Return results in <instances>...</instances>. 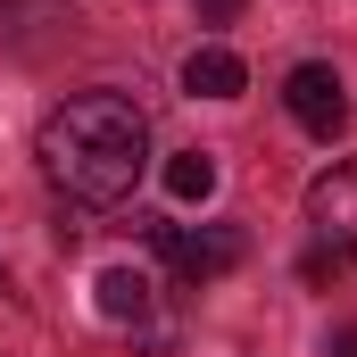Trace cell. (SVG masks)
<instances>
[{
	"mask_svg": "<svg viewBox=\"0 0 357 357\" xmlns=\"http://www.w3.org/2000/svg\"><path fill=\"white\" fill-rule=\"evenodd\" d=\"M33 158H42V175H50L59 199L116 208V199H133V183L150 167V125H142V108L125 91H75V100H59L42 116Z\"/></svg>",
	"mask_w": 357,
	"mask_h": 357,
	"instance_id": "1",
	"label": "cell"
},
{
	"mask_svg": "<svg viewBox=\"0 0 357 357\" xmlns=\"http://www.w3.org/2000/svg\"><path fill=\"white\" fill-rule=\"evenodd\" d=\"M158 258L175 266V282H225V274L250 258V241H241V225H158Z\"/></svg>",
	"mask_w": 357,
	"mask_h": 357,
	"instance_id": "2",
	"label": "cell"
},
{
	"mask_svg": "<svg viewBox=\"0 0 357 357\" xmlns=\"http://www.w3.org/2000/svg\"><path fill=\"white\" fill-rule=\"evenodd\" d=\"M282 108H291L316 142H333V133L349 125V84H341L333 67H316V59H307V67H291V75H282Z\"/></svg>",
	"mask_w": 357,
	"mask_h": 357,
	"instance_id": "3",
	"label": "cell"
},
{
	"mask_svg": "<svg viewBox=\"0 0 357 357\" xmlns=\"http://www.w3.org/2000/svg\"><path fill=\"white\" fill-rule=\"evenodd\" d=\"M307 225H316V241L357 250V167H333L307 183Z\"/></svg>",
	"mask_w": 357,
	"mask_h": 357,
	"instance_id": "4",
	"label": "cell"
},
{
	"mask_svg": "<svg viewBox=\"0 0 357 357\" xmlns=\"http://www.w3.org/2000/svg\"><path fill=\"white\" fill-rule=\"evenodd\" d=\"M91 291H100V316H108V324H133V333H142L150 307H158V291H150V274H142V266H108Z\"/></svg>",
	"mask_w": 357,
	"mask_h": 357,
	"instance_id": "5",
	"label": "cell"
},
{
	"mask_svg": "<svg viewBox=\"0 0 357 357\" xmlns=\"http://www.w3.org/2000/svg\"><path fill=\"white\" fill-rule=\"evenodd\" d=\"M241 84H250V67H241L225 42H199V50L183 59V91H199V100H241Z\"/></svg>",
	"mask_w": 357,
	"mask_h": 357,
	"instance_id": "6",
	"label": "cell"
},
{
	"mask_svg": "<svg viewBox=\"0 0 357 357\" xmlns=\"http://www.w3.org/2000/svg\"><path fill=\"white\" fill-rule=\"evenodd\" d=\"M167 191H175L183 208H191V199H208V191H216V158H208V150H183V158H167Z\"/></svg>",
	"mask_w": 357,
	"mask_h": 357,
	"instance_id": "7",
	"label": "cell"
},
{
	"mask_svg": "<svg viewBox=\"0 0 357 357\" xmlns=\"http://www.w3.org/2000/svg\"><path fill=\"white\" fill-rule=\"evenodd\" d=\"M341 266H349V250H333V241H316V250L299 258V274H307V282H333Z\"/></svg>",
	"mask_w": 357,
	"mask_h": 357,
	"instance_id": "8",
	"label": "cell"
},
{
	"mask_svg": "<svg viewBox=\"0 0 357 357\" xmlns=\"http://www.w3.org/2000/svg\"><path fill=\"white\" fill-rule=\"evenodd\" d=\"M199 17H208V25H233V17H241V0H199Z\"/></svg>",
	"mask_w": 357,
	"mask_h": 357,
	"instance_id": "9",
	"label": "cell"
},
{
	"mask_svg": "<svg viewBox=\"0 0 357 357\" xmlns=\"http://www.w3.org/2000/svg\"><path fill=\"white\" fill-rule=\"evenodd\" d=\"M333 357H357V333H341V341H333Z\"/></svg>",
	"mask_w": 357,
	"mask_h": 357,
	"instance_id": "10",
	"label": "cell"
},
{
	"mask_svg": "<svg viewBox=\"0 0 357 357\" xmlns=\"http://www.w3.org/2000/svg\"><path fill=\"white\" fill-rule=\"evenodd\" d=\"M0 299H17V282H8V266H0Z\"/></svg>",
	"mask_w": 357,
	"mask_h": 357,
	"instance_id": "11",
	"label": "cell"
}]
</instances>
